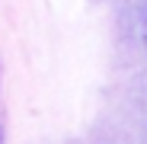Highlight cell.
<instances>
[{"instance_id":"1","label":"cell","mask_w":147,"mask_h":144,"mask_svg":"<svg viewBox=\"0 0 147 144\" xmlns=\"http://www.w3.org/2000/svg\"><path fill=\"white\" fill-rule=\"evenodd\" d=\"M0 141H3V131H0Z\"/></svg>"}]
</instances>
